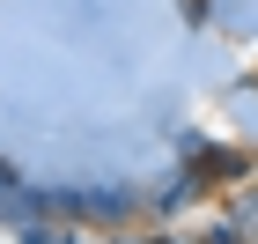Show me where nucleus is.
Instances as JSON below:
<instances>
[{"label": "nucleus", "instance_id": "f257e3e1", "mask_svg": "<svg viewBox=\"0 0 258 244\" xmlns=\"http://www.w3.org/2000/svg\"><path fill=\"white\" fill-rule=\"evenodd\" d=\"M236 229H258V192H251V200L236 207ZM251 244H258V237H251Z\"/></svg>", "mask_w": 258, "mask_h": 244}, {"label": "nucleus", "instance_id": "f03ea898", "mask_svg": "<svg viewBox=\"0 0 258 244\" xmlns=\"http://www.w3.org/2000/svg\"><path fill=\"white\" fill-rule=\"evenodd\" d=\"M236 237H243V229H236V222H229V229H214V237H207V244H236Z\"/></svg>", "mask_w": 258, "mask_h": 244}, {"label": "nucleus", "instance_id": "7ed1b4c3", "mask_svg": "<svg viewBox=\"0 0 258 244\" xmlns=\"http://www.w3.org/2000/svg\"><path fill=\"white\" fill-rule=\"evenodd\" d=\"M111 244H170V237H111Z\"/></svg>", "mask_w": 258, "mask_h": 244}]
</instances>
